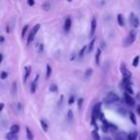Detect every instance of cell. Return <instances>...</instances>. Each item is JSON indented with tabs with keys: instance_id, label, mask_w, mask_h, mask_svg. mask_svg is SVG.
Here are the masks:
<instances>
[{
	"instance_id": "obj_39",
	"label": "cell",
	"mask_w": 140,
	"mask_h": 140,
	"mask_svg": "<svg viewBox=\"0 0 140 140\" xmlns=\"http://www.w3.org/2000/svg\"><path fill=\"white\" fill-rule=\"evenodd\" d=\"M4 107H5V105H4L3 103H0V111H2V110H3Z\"/></svg>"
},
{
	"instance_id": "obj_32",
	"label": "cell",
	"mask_w": 140,
	"mask_h": 140,
	"mask_svg": "<svg viewBox=\"0 0 140 140\" xmlns=\"http://www.w3.org/2000/svg\"><path fill=\"white\" fill-rule=\"evenodd\" d=\"M0 78L2 79V80L7 79L8 78V73H7L6 71H2V72H1V74H0Z\"/></svg>"
},
{
	"instance_id": "obj_45",
	"label": "cell",
	"mask_w": 140,
	"mask_h": 140,
	"mask_svg": "<svg viewBox=\"0 0 140 140\" xmlns=\"http://www.w3.org/2000/svg\"><path fill=\"white\" fill-rule=\"evenodd\" d=\"M17 109H19V110L21 109V104H20V103H18V104H17Z\"/></svg>"
},
{
	"instance_id": "obj_20",
	"label": "cell",
	"mask_w": 140,
	"mask_h": 140,
	"mask_svg": "<svg viewBox=\"0 0 140 140\" xmlns=\"http://www.w3.org/2000/svg\"><path fill=\"white\" fill-rule=\"evenodd\" d=\"M86 49H87V45H84V46L82 47V49L80 50V52H79V54H78L79 58H83V57H84V55Z\"/></svg>"
},
{
	"instance_id": "obj_2",
	"label": "cell",
	"mask_w": 140,
	"mask_h": 140,
	"mask_svg": "<svg viewBox=\"0 0 140 140\" xmlns=\"http://www.w3.org/2000/svg\"><path fill=\"white\" fill-rule=\"evenodd\" d=\"M136 35H137V31H136V30H131V31L129 33V35H128V37H126V40H125V43H124L125 47H128V46H130V45H131V44L135 41Z\"/></svg>"
},
{
	"instance_id": "obj_16",
	"label": "cell",
	"mask_w": 140,
	"mask_h": 140,
	"mask_svg": "<svg viewBox=\"0 0 140 140\" xmlns=\"http://www.w3.org/2000/svg\"><path fill=\"white\" fill-rule=\"evenodd\" d=\"M26 134H27L28 140H34V134H33V132H32L29 127H26Z\"/></svg>"
},
{
	"instance_id": "obj_1",
	"label": "cell",
	"mask_w": 140,
	"mask_h": 140,
	"mask_svg": "<svg viewBox=\"0 0 140 140\" xmlns=\"http://www.w3.org/2000/svg\"><path fill=\"white\" fill-rule=\"evenodd\" d=\"M101 107H102V103H97L94 106L92 109V116H91V125L96 124V119L99 117V114L101 113Z\"/></svg>"
},
{
	"instance_id": "obj_21",
	"label": "cell",
	"mask_w": 140,
	"mask_h": 140,
	"mask_svg": "<svg viewBox=\"0 0 140 140\" xmlns=\"http://www.w3.org/2000/svg\"><path fill=\"white\" fill-rule=\"evenodd\" d=\"M72 120H73V111H72L71 109H69L68 112H67V121H68L69 123H71Z\"/></svg>"
},
{
	"instance_id": "obj_6",
	"label": "cell",
	"mask_w": 140,
	"mask_h": 140,
	"mask_svg": "<svg viewBox=\"0 0 140 140\" xmlns=\"http://www.w3.org/2000/svg\"><path fill=\"white\" fill-rule=\"evenodd\" d=\"M124 101L125 103L128 105V106H130V107H132V106H134L135 105V101H134V99L131 96V95H129L128 93H124Z\"/></svg>"
},
{
	"instance_id": "obj_17",
	"label": "cell",
	"mask_w": 140,
	"mask_h": 140,
	"mask_svg": "<svg viewBox=\"0 0 140 140\" xmlns=\"http://www.w3.org/2000/svg\"><path fill=\"white\" fill-rule=\"evenodd\" d=\"M100 57H101V49H98L95 54V62H96L97 65L100 64Z\"/></svg>"
},
{
	"instance_id": "obj_23",
	"label": "cell",
	"mask_w": 140,
	"mask_h": 140,
	"mask_svg": "<svg viewBox=\"0 0 140 140\" xmlns=\"http://www.w3.org/2000/svg\"><path fill=\"white\" fill-rule=\"evenodd\" d=\"M51 74H52V67H51L49 64H47L46 65V79L50 78Z\"/></svg>"
},
{
	"instance_id": "obj_42",
	"label": "cell",
	"mask_w": 140,
	"mask_h": 140,
	"mask_svg": "<svg viewBox=\"0 0 140 140\" xmlns=\"http://www.w3.org/2000/svg\"><path fill=\"white\" fill-rule=\"evenodd\" d=\"M136 111H137V113L140 115V106H138V107L136 108Z\"/></svg>"
},
{
	"instance_id": "obj_37",
	"label": "cell",
	"mask_w": 140,
	"mask_h": 140,
	"mask_svg": "<svg viewBox=\"0 0 140 140\" xmlns=\"http://www.w3.org/2000/svg\"><path fill=\"white\" fill-rule=\"evenodd\" d=\"M38 52H39V53H42V52H43V44H42V43H41V44H39Z\"/></svg>"
},
{
	"instance_id": "obj_13",
	"label": "cell",
	"mask_w": 140,
	"mask_h": 140,
	"mask_svg": "<svg viewBox=\"0 0 140 140\" xmlns=\"http://www.w3.org/2000/svg\"><path fill=\"white\" fill-rule=\"evenodd\" d=\"M30 74H31V66H26V67H25V74H24V79H23L24 83L27 81V79L29 78Z\"/></svg>"
},
{
	"instance_id": "obj_43",
	"label": "cell",
	"mask_w": 140,
	"mask_h": 140,
	"mask_svg": "<svg viewBox=\"0 0 140 140\" xmlns=\"http://www.w3.org/2000/svg\"><path fill=\"white\" fill-rule=\"evenodd\" d=\"M101 47H102L103 49L105 48V42H104V41H101Z\"/></svg>"
},
{
	"instance_id": "obj_38",
	"label": "cell",
	"mask_w": 140,
	"mask_h": 140,
	"mask_svg": "<svg viewBox=\"0 0 140 140\" xmlns=\"http://www.w3.org/2000/svg\"><path fill=\"white\" fill-rule=\"evenodd\" d=\"M16 84L14 83L13 84V93H16Z\"/></svg>"
},
{
	"instance_id": "obj_33",
	"label": "cell",
	"mask_w": 140,
	"mask_h": 140,
	"mask_svg": "<svg viewBox=\"0 0 140 140\" xmlns=\"http://www.w3.org/2000/svg\"><path fill=\"white\" fill-rule=\"evenodd\" d=\"M83 104H84V99L83 98H80L78 100V107L79 109H82V107H83Z\"/></svg>"
},
{
	"instance_id": "obj_4",
	"label": "cell",
	"mask_w": 140,
	"mask_h": 140,
	"mask_svg": "<svg viewBox=\"0 0 140 140\" xmlns=\"http://www.w3.org/2000/svg\"><path fill=\"white\" fill-rule=\"evenodd\" d=\"M119 100H120L119 96L115 92H109V94L106 97V102L107 103H115V102H118Z\"/></svg>"
},
{
	"instance_id": "obj_31",
	"label": "cell",
	"mask_w": 140,
	"mask_h": 140,
	"mask_svg": "<svg viewBox=\"0 0 140 140\" xmlns=\"http://www.w3.org/2000/svg\"><path fill=\"white\" fill-rule=\"evenodd\" d=\"M42 8H43L44 11H49V9H50V3H49L48 1L44 2L43 5H42Z\"/></svg>"
},
{
	"instance_id": "obj_9",
	"label": "cell",
	"mask_w": 140,
	"mask_h": 140,
	"mask_svg": "<svg viewBox=\"0 0 140 140\" xmlns=\"http://www.w3.org/2000/svg\"><path fill=\"white\" fill-rule=\"evenodd\" d=\"M71 26H72V20H71V18H70V17H67V18L65 19V21H64V25H63V29H64V31L67 33V32L70 30Z\"/></svg>"
},
{
	"instance_id": "obj_24",
	"label": "cell",
	"mask_w": 140,
	"mask_h": 140,
	"mask_svg": "<svg viewBox=\"0 0 140 140\" xmlns=\"http://www.w3.org/2000/svg\"><path fill=\"white\" fill-rule=\"evenodd\" d=\"M40 126H41V128H42L43 131H45V132H46L47 130H48V124H47L44 120H40Z\"/></svg>"
},
{
	"instance_id": "obj_8",
	"label": "cell",
	"mask_w": 140,
	"mask_h": 140,
	"mask_svg": "<svg viewBox=\"0 0 140 140\" xmlns=\"http://www.w3.org/2000/svg\"><path fill=\"white\" fill-rule=\"evenodd\" d=\"M96 28H97V20H96L95 17H93L92 20H91V28H90V34H89L90 37H93V35L95 34V31H96Z\"/></svg>"
},
{
	"instance_id": "obj_26",
	"label": "cell",
	"mask_w": 140,
	"mask_h": 140,
	"mask_svg": "<svg viewBox=\"0 0 140 140\" xmlns=\"http://www.w3.org/2000/svg\"><path fill=\"white\" fill-rule=\"evenodd\" d=\"M139 56H136V57H134V59L132 60V66L133 67H136L137 65H138V63H139Z\"/></svg>"
},
{
	"instance_id": "obj_14",
	"label": "cell",
	"mask_w": 140,
	"mask_h": 140,
	"mask_svg": "<svg viewBox=\"0 0 140 140\" xmlns=\"http://www.w3.org/2000/svg\"><path fill=\"white\" fill-rule=\"evenodd\" d=\"M6 138H7V140H18V136H17V134L9 132L6 134Z\"/></svg>"
},
{
	"instance_id": "obj_29",
	"label": "cell",
	"mask_w": 140,
	"mask_h": 140,
	"mask_svg": "<svg viewBox=\"0 0 140 140\" xmlns=\"http://www.w3.org/2000/svg\"><path fill=\"white\" fill-rule=\"evenodd\" d=\"M28 29H29V25H25V26L23 27L22 32H21V37H22V38L25 37V34H26V32L28 31Z\"/></svg>"
},
{
	"instance_id": "obj_30",
	"label": "cell",
	"mask_w": 140,
	"mask_h": 140,
	"mask_svg": "<svg viewBox=\"0 0 140 140\" xmlns=\"http://www.w3.org/2000/svg\"><path fill=\"white\" fill-rule=\"evenodd\" d=\"M125 91H126V93H128V94H129V95H131V96L132 94L134 93V92H133V89L131 88V86H129V87H126V88H125Z\"/></svg>"
},
{
	"instance_id": "obj_5",
	"label": "cell",
	"mask_w": 140,
	"mask_h": 140,
	"mask_svg": "<svg viewBox=\"0 0 140 140\" xmlns=\"http://www.w3.org/2000/svg\"><path fill=\"white\" fill-rule=\"evenodd\" d=\"M120 71H121V73H122V75H123V78H127V79L131 78V73L129 71V69L127 68V66L125 65L124 63L121 64Z\"/></svg>"
},
{
	"instance_id": "obj_35",
	"label": "cell",
	"mask_w": 140,
	"mask_h": 140,
	"mask_svg": "<svg viewBox=\"0 0 140 140\" xmlns=\"http://www.w3.org/2000/svg\"><path fill=\"white\" fill-rule=\"evenodd\" d=\"M74 102H75V98H74V96H71V97L69 98V100H68V104H69V105H72Z\"/></svg>"
},
{
	"instance_id": "obj_10",
	"label": "cell",
	"mask_w": 140,
	"mask_h": 140,
	"mask_svg": "<svg viewBox=\"0 0 140 140\" xmlns=\"http://www.w3.org/2000/svg\"><path fill=\"white\" fill-rule=\"evenodd\" d=\"M127 133L124 131H118V133L115 135V140H127Z\"/></svg>"
},
{
	"instance_id": "obj_44",
	"label": "cell",
	"mask_w": 140,
	"mask_h": 140,
	"mask_svg": "<svg viewBox=\"0 0 140 140\" xmlns=\"http://www.w3.org/2000/svg\"><path fill=\"white\" fill-rule=\"evenodd\" d=\"M2 61H3V55L0 53V63L2 62Z\"/></svg>"
},
{
	"instance_id": "obj_3",
	"label": "cell",
	"mask_w": 140,
	"mask_h": 140,
	"mask_svg": "<svg viewBox=\"0 0 140 140\" xmlns=\"http://www.w3.org/2000/svg\"><path fill=\"white\" fill-rule=\"evenodd\" d=\"M39 29H40V24H36V25L34 26V28H33L32 31L30 32V34H29V36H28V38H27V44H28V45L31 44V42L34 40V38H35L37 33L38 32Z\"/></svg>"
},
{
	"instance_id": "obj_12",
	"label": "cell",
	"mask_w": 140,
	"mask_h": 140,
	"mask_svg": "<svg viewBox=\"0 0 140 140\" xmlns=\"http://www.w3.org/2000/svg\"><path fill=\"white\" fill-rule=\"evenodd\" d=\"M10 132H12V133H15V134H17L18 132H19V131H20V127L18 126V125H13V126H11V129H10Z\"/></svg>"
},
{
	"instance_id": "obj_41",
	"label": "cell",
	"mask_w": 140,
	"mask_h": 140,
	"mask_svg": "<svg viewBox=\"0 0 140 140\" xmlns=\"http://www.w3.org/2000/svg\"><path fill=\"white\" fill-rule=\"evenodd\" d=\"M103 140H112L110 137H108V136H105V137H103Z\"/></svg>"
},
{
	"instance_id": "obj_36",
	"label": "cell",
	"mask_w": 140,
	"mask_h": 140,
	"mask_svg": "<svg viewBox=\"0 0 140 140\" xmlns=\"http://www.w3.org/2000/svg\"><path fill=\"white\" fill-rule=\"evenodd\" d=\"M27 3H28L29 6H34V5H35V1H34V0H28Z\"/></svg>"
},
{
	"instance_id": "obj_19",
	"label": "cell",
	"mask_w": 140,
	"mask_h": 140,
	"mask_svg": "<svg viewBox=\"0 0 140 140\" xmlns=\"http://www.w3.org/2000/svg\"><path fill=\"white\" fill-rule=\"evenodd\" d=\"M94 44H95V38H92L91 41L89 42V44L87 45V52H88V53H91V52H92V50H93V48H94Z\"/></svg>"
},
{
	"instance_id": "obj_11",
	"label": "cell",
	"mask_w": 140,
	"mask_h": 140,
	"mask_svg": "<svg viewBox=\"0 0 140 140\" xmlns=\"http://www.w3.org/2000/svg\"><path fill=\"white\" fill-rule=\"evenodd\" d=\"M137 135H138V133H137L136 131H131L127 135V140H136L137 139Z\"/></svg>"
},
{
	"instance_id": "obj_25",
	"label": "cell",
	"mask_w": 140,
	"mask_h": 140,
	"mask_svg": "<svg viewBox=\"0 0 140 140\" xmlns=\"http://www.w3.org/2000/svg\"><path fill=\"white\" fill-rule=\"evenodd\" d=\"M49 90H50L51 92H57V91L59 90V87H58V85H57V84H51V85H50Z\"/></svg>"
},
{
	"instance_id": "obj_7",
	"label": "cell",
	"mask_w": 140,
	"mask_h": 140,
	"mask_svg": "<svg viewBox=\"0 0 140 140\" xmlns=\"http://www.w3.org/2000/svg\"><path fill=\"white\" fill-rule=\"evenodd\" d=\"M131 23L133 28H137L139 26V19L135 16V15L133 13L131 14Z\"/></svg>"
},
{
	"instance_id": "obj_28",
	"label": "cell",
	"mask_w": 140,
	"mask_h": 140,
	"mask_svg": "<svg viewBox=\"0 0 140 140\" xmlns=\"http://www.w3.org/2000/svg\"><path fill=\"white\" fill-rule=\"evenodd\" d=\"M37 90V82L33 81V83L31 84V92L32 93H35Z\"/></svg>"
},
{
	"instance_id": "obj_40",
	"label": "cell",
	"mask_w": 140,
	"mask_h": 140,
	"mask_svg": "<svg viewBox=\"0 0 140 140\" xmlns=\"http://www.w3.org/2000/svg\"><path fill=\"white\" fill-rule=\"evenodd\" d=\"M4 40H5V37H2V36H1V37H0V43H1V42H3V41H4Z\"/></svg>"
},
{
	"instance_id": "obj_34",
	"label": "cell",
	"mask_w": 140,
	"mask_h": 140,
	"mask_svg": "<svg viewBox=\"0 0 140 140\" xmlns=\"http://www.w3.org/2000/svg\"><path fill=\"white\" fill-rule=\"evenodd\" d=\"M102 131H103L105 133H107V132L109 131V128H108V126H105V125H103V126H102Z\"/></svg>"
},
{
	"instance_id": "obj_18",
	"label": "cell",
	"mask_w": 140,
	"mask_h": 140,
	"mask_svg": "<svg viewBox=\"0 0 140 140\" xmlns=\"http://www.w3.org/2000/svg\"><path fill=\"white\" fill-rule=\"evenodd\" d=\"M129 114H130V119H131V123L136 126V125H137V120H136V117H135V115L133 114V112L130 111V112H129Z\"/></svg>"
},
{
	"instance_id": "obj_27",
	"label": "cell",
	"mask_w": 140,
	"mask_h": 140,
	"mask_svg": "<svg viewBox=\"0 0 140 140\" xmlns=\"http://www.w3.org/2000/svg\"><path fill=\"white\" fill-rule=\"evenodd\" d=\"M92 73H93L92 68H87V69H86V71H85V73H84V77L88 78V77H90V76L92 75Z\"/></svg>"
},
{
	"instance_id": "obj_15",
	"label": "cell",
	"mask_w": 140,
	"mask_h": 140,
	"mask_svg": "<svg viewBox=\"0 0 140 140\" xmlns=\"http://www.w3.org/2000/svg\"><path fill=\"white\" fill-rule=\"evenodd\" d=\"M117 22H118V25H119V26H121V27L124 26V24H125L124 17H123V16H122L121 14H118V16H117Z\"/></svg>"
},
{
	"instance_id": "obj_22",
	"label": "cell",
	"mask_w": 140,
	"mask_h": 140,
	"mask_svg": "<svg viewBox=\"0 0 140 140\" xmlns=\"http://www.w3.org/2000/svg\"><path fill=\"white\" fill-rule=\"evenodd\" d=\"M91 135H92V138L94 140H101V137H100V135H99V133H98L97 131H92Z\"/></svg>"
}]
</instances>
